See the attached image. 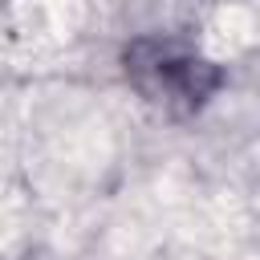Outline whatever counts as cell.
Returning a JSON list of instances; mask_svg holds the SVG:
<instances>
[{
  "instance_id": "1",
  "label": "cell",
  "mask_w": 260,
  "mask_h": 260,
  "mask_svg": "<svg viewBox=\"0 0 260 260\" xmlns=\"http://www.w3.org/2000/svg\"><path fill=\"white\" fill-rule=\"evenodd\" d=\"M122 73L130 89L162 114H199L228 81V73L179 37L146 32L122 49Z\"/></svg>"
}]
</instances>
